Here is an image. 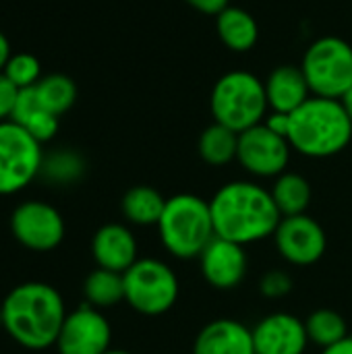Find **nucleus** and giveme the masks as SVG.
Segmentation results:
<instances>
[{"label":"nucleus","instance_id":"4","mask_svg":"<svg viewBox=\"0 0 352 354\" xmlns=\"http://www.w3.org/2000/svg\"><path fill=\"white\" fill-rule=\"evenodd\" d=\"M158 232L164 249L176 259L199 257L216 239L210 203L189 193L166 199Z\"/></svg>","mask_w":352,"mask_h":354},{"label":"nucleus","instance_id":"26","mask_svg":"<svg viewBox=\"0 0 352 354\" xmlns=\"http://www.w3.org/2000/svg\"><path fill=\"white\" fill-rule=\"evenodd\" d=\"M6 79L21 91V89H29L35 87L37 81L41 79V66L39 60L31 54H15L10 56V60L6 62L4 71Z\"/></svg>","mask_w":352,"mask_h":354},{"label":"nucleus","instance_id":"2","mask_svg":"<svg viewBox=\"0 0 352 354\" xmlns=\"http://www.w3.org/2000/svg\"><path fill=\"white\" fill-rule=\"evenodd\" d=\"M0 307L2 328L17 344L29 351L56 346L58 334L68 315L60 292L44 282L15 286Z\"/></svg>","mask_w":352,"mask_h":354},{"label":"nucleus","instance_id":"13","mask_svg":"<svg viewBox=\"0 0 352 354\" xmlns=\"http://www.w3.org/2000/svg\"><path fill=\"white\" fill-rule=\"evenodd\" d=\"M199 263L205 282L218 290L237 288L245 280L249 270L245 247L220 236H216L205 247V251L199 255Z\"/></svg>","mask_w":352,"mask_h":354},{"label":"nucleus","instance_id":"6","mask_svg":"<svg viewBox=\"0 0 352 354\" xmlns=\"http://www.w3.org/2000/svg\"><path fill=\"white\" fill-rule=\"evenodd\" d=\"M301 71L313 95L340 100L352 87V48L334 35L319 37L307 48Z\"/></svg>","mask_w":352,"mask_h":354},{"label":"nucleus","instance_id":"11","mask_svg":"<svg viewBox=\"0 0 352 354\" xmlns=\"http://www.w3.org/2000/svg\"><path fill=\"white\" fill-rule=\"evenodd\" d=\"M274 241L278 247V253L293 266H313L317 263L328 247V239L319 222H315L311 216L301 214V216H290L282 218L276 232Z\"/></svg>","mask_w":352,"mask_h":354},{"label":"nucleus","instance_id":"8","mask_svg":"<svg viewBox=\"0 0 352 354\" xmlns=\"http://www.w3.org/2000/svg\"><path fill=\"white\" fill-rule=\"evenodd\" d=\"M41 166V143L12 120L0 122V195L25 189Z\"/></svg>","mask_w":352,"mask_h":354},{"label":"nucleus","instance_id":"35","mask_svg":"<svg viewBox=\"0 0 352 354\" xmlns=\"http://www.w3.org/2000/svg\"><path fill=\"white\" fill-rule=\"evenodd\" d=\"M0 326H2V307H0Z\"/></svg>","mask_w":352,"mask_h":354},{"label":"nucleus","instance_id":"1","mask_svg":"<svg viewBox=\"0 0 352 354\" xmlns=\"http://www.w3.org/2000/svg\"><path fill=\"white\" fill-rule=\"evenodd\" d=\"M210 207L216 236L243 247L274 234L282 220L272 193L249 180H234L218 189Z\"/></svg>","mask_w":352,"mask_h":354},{"label":"nucleus","instance_id":"22","mask_svg":"<svg viewBox=\"0 0 352 354\" xmlns=\"http://www.w3.org/2000/svg\"><path fill=\"white\" fill-rule=\"evenodd\" d=\"M239 153V133L214 122L199 137V156L212 166H226Z\"/></svg>","mask_w":352,"mask_h":354},{"label":"nucleus","instance_id":"31","mask_svg":"<svg viewBox=\"0 0 352 354\" xmlns=\"http://www.w3.org/2000/svg\"><path fill=\"white\" fill-rule=\"evenodd\" d=\"M322 354H352V336H346L344 340H340V342L324 348Z\"/></svg>","mask_w":352,"mask_h":354},{"label":"nucleus","instance_id":"14","mask_svg":"<svg viewBox=\"0 0 352 354\" xmlns=\"http://www.w3.org/2000/svg\"><path fill=\"white\" fill-rule=\"evenodd\" d=\"M255 354H303L309 336L305 322L290 313H272L253 328Z\"/></svg>","mask_w":352,"mask_h":354},{"label":"nucleus","instance_id":"32","mask_svg":"<svg viewBox=\"0 0 352 354\" xmlns=\"http://www.w3.org/2000/svg\"><path fill=\"white\" fill-rule=\"evenodd\" d=\"M8 60H10V44H8L6 35L0 31V73L4 71Z\"/></svg>","mask_w":352,"mask_h":354},{"label":"nucleus","instance_id":"5","mask_svg":"<svg viewBox=\"0 0 352 354\" xmlns=\"http://www.w3.org/2000/svg\"><path fill=\"white\" fill-rule=\"evenodd\" d=\"M214 120L243 133L255 124H261L268 110L266 83L247 71H232L222 75L210 97Z\"/></svg>","mask_w":352,"mask_h":354},{"label":"nucleus","instance_id":"19","mask_svg":"<svg viewBox=\"0 0 352 354\" xmlns=\"http://www.w3.org/2000/svg\"><path fill=\"white\" fill-rule=\"evenodd\" d=\"M216 29L222 44L232 52H249L259 37V27L255 19L239 6H226L216 15Z\"/></svg>","mask_w":352,"mask_h":354},{"label":"nucleus","instance_id":"25","mask_svg":"<svg viewBox=\"0 0 352 354\" xmlns=\"http://www.w3.org/2000/svg\"><path fill=\"white\" fill-rule=\"evenodd\" d=\"M305 328H307L309 342L322 348H328L349 336V326L344 317L332 309H319L311 313L305 322Z\"/></svg>","mask_w":352,"mask_h":354},{"label":"nucleus","instance_id":"23","mask_svg":"<svg viewBox=\"0 0 352 354\" xmlns=\"http://www.w3.org/2000/svg\"><path fill=\"white\" fill-rule=\"evenodd\" d=\"M83 292L87 299V305L95 309H108L124 301V280L122 274L110 272L104 268L93 270L83 284Z\"/></svg>","mask_w":352,"mask_h":354},{"label":"nucleus","instance_id":"34","mask_svg":"<svg viewBox=\"0 0 352 354\" xmlns=\"http://www.w3.org/2000/svg\"><path fill=\"white\" fill-rule=\"evenodd\" d=\"M104 354H131V353H127V351H112V348H110V351H106Z\"/></svg>","mask_w":352,"mask_h":354},{"label":"nucleus","instance_id":"17","mask_svg":"<svg viewBox=\"0 0 352 354\" xmlns=\"http://www.w3.org/2000/svg\"><path fill=\"white\" fill-rule=\"evenodd\" d=\"M266 95L268 106L274 112L293 114L311 97V89L301 66L282 64L270 73L266 81Z\"/></svg>","mask_w":352,"mask_h":354},{"label":"nucleus","instance_id":"10","mask_svg":"<svg viewBox=\"0 0 352 354\" xmlns=\"http://www.w3.org/2000/svg\"><path fill=\"white\" fill-rule=\"evenodd\" d=\"M15 239L31 251H52L64 239L60 212L46 201H25L10 216Z\"/></svg>","mask_w":352,"mask_h":354},{"label":"nucleus","instance_id":"24","mask_svg":"<svg viewBox=\"0 0 352 354\" xmlns=\"http://www.w3.org/2000/svg\"><path fill=\"white\" fill-rule=\"evenodd\" d=\"M33 91H35L37 102L58 118L66 110H71L77 100V87H75L73 79L66 75H60V73L41 77L37 81V85L33 87Z\"/></svg>","mask_w":352,"mask_h":354},{"label":"nucleus","instance_id":"33","mask_svg":"<svg viewBox=\"0 0 352 354\" xmlns=\"http://www.w3.org/2000/svg\"><path fill=\"white\" fill-rule=\"evenodd\" d=\"M340 102H342V106H344V110H346V114H349V118L352 120V87L340 97Z\"/></svg>","mask_w":352,"mask_h":354},{"label":"nucleus","instance_id":"21","mask_svg":"<svg viewBox=\"0 0 352 354\" xmlns=\"http://www.w3.org/2000/svg\"><path fill=\"white\" fill-rule=\"evenodd\" d=\"M270 193L282 218L301 216L311 203V185L297 172H282L276 176L274 189Z\"/></svg>","mask_w":352,"mask_h":354},{"label":"nucleus","instance_id":"29","mask_svg":"<svg viewBox=\"0 0 352 354\" xmlns=\"http://www.w3.org/2000/svg\"><path fill=\"white\" fill-rule=\"evenodd\" d=\"M270 131H274L276 135L288 139V127H290V116L288 114H282V112H272L266 122H263Z\"/></svg>","mask_w":352,"mask_h":354},{"label":"nucleus","instance_id":"15","mask_svg":"<svg viewBox=\"0 0 352 354\" xmlns=\"http://www.w3.org/2000/svg\"><path fill=\"white\" fill-rule=\"evenodd\" d=\"M91 253L98 268L124 274L137 257V241L133 232L122 224L102 226L91 241Z\"/></svg>","mask_w":352,"mask_h":354},{"label":"nucleus","instance_id":"27","mask_svg":"<svg viewBox=\"0 0 352 354\" xmlns=\"http://www.w3.org/2000/svg\"><path fill=\"white\" fill-rule=\"evenodd\" d=\"M259 290H261V295L266 299H282L293 290V280H290V276L286 272L272 270L261 278Z\"/></svg>","mask_w":352,"mask_h":354},{"label":"nucleus","instance_id":"9","mask_svg":"<svg viewBox=\"0 0 352 354\" xmlns=\"http://www.w3.org/2000/svg\"><path fill=\"white\" fill-rule=\"evenodd\" d=\"M288 139L270 131L263 122L239 133V153L241 166L255 176H280L290 160Z\"/></svg>","mask_w":352,"mask_h":354},{"label":"nucleus","instance_id":"20","mask_svg":"<svg viewBox=\"0 0 352 354\" xmlns=\"http://www.w3.org/2000/svg\"><path fill=\"white\" fill-rule=\"evenodd\" d=\"M166 207V199L154 187L139 185L124 193L122 214L135 226H158Z\"/></svg>","mask_w":352,"mask_h":354},{"label":"nucleus","instance_id":"18","mask_svg":"<svg viewBox=\"0 0 352 354\" xmlns=\"http://www.w3.org/2000/svg\"><path fill=\"white\" fill-rule=\"evenodd\" d=\"M10 120L15 124H19L21 129H25L39 143L50 141L56 135V131H58V116L48 112L37 102L33 87L19 91V97H17V104H15Z\"/></svg>","mask_w":352,"mask_h":354},{"label":"nucleus","instance_id":"30","mask_svg":"<svg viewBox=\"0 0 352 354\" xmlns=\"http://www.w3.org/2000/svg\"><path fill=\"white\" fill-rule=\"evenodd\" d=\"M185 2L205 15H220L228 6V0H185Z\"/></svg>","mask_w":352,"mask_h":354},{"label":"nucleus","instance_id":"3","mask_svg":"<svg viewBox=\"0 0 352 354\" xmlns=\"http://www.w3.org/2000/svg\"><path fill=\"white\" fill-rule=\"evenodd\" d=\"M288 116V143L307 158H330L351 143L352 120L340 100L313 95Z\"/></svg>","mask_w":352,"mask_h":354},{"label":"nucleus","instance_id":"16","mask_svg":"<svg viewBox=\"0 0 352 354\" xmlns=\"http://www.w3.org/2000/svg\"><path fill=\"white\" fill-rule=\"evenodd\" d=\"M193 354H255L253 330L234 319L210 322L197 334Z\"/></svg>","mask_w":352,"mask_h":354},{"label":"nucleus","instance_id":"7","mask_svg":"<svg viewBox=\"0 0 352 354\" xmlns=\"http://www.w3.org/2000/svg\"><path fill=\"white\" fill-rule=\"evenodd\" d=\"M124 301L141 315H164L178 299V278L160 259H137L124 274Z\"/></svg>","mask_w":352,"mask_h":354},{"label":"nucleus","instance_id":"28","mask_svg":"<svg viewBox=\"0 0 352 354\" xmlns=\"http://www.w3.org/2000/svg\"><path fill=\"white\" fill-rule=\"evenodd\" d=\"M17 97H19V89L6 79L4 73H0V122L10 120Z\"/></svg>","mask_w":352,"mask_h":354},{"label":"nucleus","instance_id":"12","mask_svg":"<svg viewBox=\"0 0 352 354\" xmlns=\"http://www.w3.org/2000/svg\"><path fill=\"white\" fill-rule=\"evenodd\" d=\"M112 330L100 309L83 305L68 313L56 340L58 354H104L110 351Z\"/></svg>","mask_w":352,"mask_h":354}]
</instances>
